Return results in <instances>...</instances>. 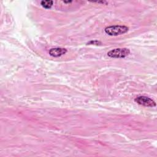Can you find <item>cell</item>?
<instances>
[{"label": "cell", "mask_w": 157, "mask_h": 157, "mask_svg": "<svg viewBox=\"0 0 157 157\" xmlns=\"http://www.w3.org/2000/svg\"><path fill=\"white\" fill-rule=\"evenodd\" d=\"M130 53L128 48H117L109 51L107 55L110 58H123L127 56Z\"/></svg>", "instance_id": "2"}, {"label": "cell", "mask_w": 157, "mask_h": 157, "mask_svg": "<svg viewBox=\"0 0 157 157\" xmlns=\"http://www.w3.org/2000/svg\"><path fill=\"white\" fill-rule=\"evenodd\" d=\"M53 4V1H42L40 2V4L45 9H50Z\"/></svg>", "instance_id": "5"}, {"label": "cell", "mask_w": 157, "mask_h": 157, "mask_svg": "<svg viewBox=\"0 0 157 157\" xmlns=\"http://www.w3.org/2000/svg\"><path fill=\"white\" fill-rule=\"evenodd\" d=\"M129 30L128 27L124 25H113L106 27L104 31L109 36H118L126 33Z\"/></svg>", "instance_id": "1"}, {"label": "cell", "mask_w": 157, "mask_h": 157, "mask_svg": "<svg viewBox=\"0 0 157 157\" xmlns=\"http://www.w3.org/2000/svg\"><path fill=\"white\" fill-rule=\"evenodd\" d=\"M101 44V42L98 40H91L87 43L88 45H99Z\"/></svg>", "instance_id": "6"}, {"label": "cell", "mask_w": 157, "mask_h": 157, "mask_svg": "<svg viewBox=\"0 0 157 157\" xmlns=\"http://www.w3.org/2000/svg\"><path fill=\"white\" fill-rule=\"evenodd\" d=\"M135 101L138 104L144 105L145 107H153L156 106L155 102L153 100H152L151 98L147 96H139L135 99Z\"/></svg>", "instance_id": "3"}, {"label": "cell", "mask_w": 157, "mask_h": 157, "mask_svg": "<svg viewBox=\"0 0 157 157\" xmlns=\"http://www.w3.org/2000/svg\"><path fill=\"white\" fill-rule=\"evenodd\" d=\"M67 52V50L64 48H53L49 51V54L53 57H59L64 55Z\"/></svg>", "instance_id": "4"}]
</instances>
